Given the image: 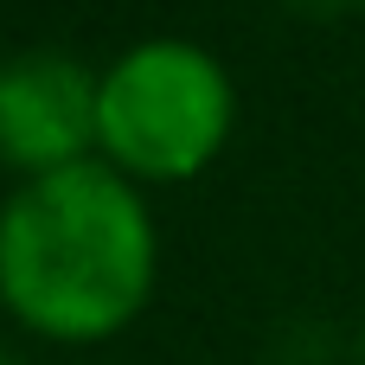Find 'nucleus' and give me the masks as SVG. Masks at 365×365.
Returning a JSON list of instances; mask_svg holds the SVG:
<instances>
[{
    "label": "nucleus",
    "instance_id": "1",
    "mask_svg": "<svg viewBox=\"0 0 365 365\" xmlns=\"http://www.w3.org/2000/svg\"><path fill=\"white\" fill-rule=\"evenodd\" d=\"M160 282V231L148 186L122 167L77 160L32 173L0 205V308L51 346H103L128 334Z\"/></svg>",
    "mask_w": 365,
    "mask_h": 365
},
{
    "label": "nucleus",
    "instance_id": "2",
    "mask_svg": "<svg viewBox=\"0 0 365 365\" xmlns=\"http://www.w3.org/2000/svg\"><path fill=\"white\" fill-rule=\"evenodd\" d=\"M237 128V83L199 38H141L103 64L96 154L141 186L199 180Z\"/></svg>",
    "mask_w": 365,
    "mask_h": 365
},
{
    "label": "nucleus",
    "instance_id": "3",
    "mask_svg": "<svg viewBox=\"0 0 365 365\" xmlns=\"http://www.w3.org/2000/svg\"><path fill=\"white\" fill-rule=\"evenodd\" d=\"M96 83L103 71L58 45L0 58V167L32 180L96 160Z\"/></svg>",
    "mask_w": 365,
    "mask_h": 365
},
{
    "label": "nucleus",
    "instance_id": "4",
    "mask_svg": "<svg viewBox=\"0 0 365 365\" xmlns=\"http://www.w3.org/2000/svg\"><path fill=\"white\" fill-rule=\"evenodd\" d=\"M295 13H314V19H334V13H346L353 0H289Z\"/></svg>",
    "mask_w": 365,
    "mask_h": 365
},
{
    "label": "nucleus",
    "instance_id": "5",
    "mask_svg": "<svg viewBox=\"0 0 365 365\" xmlns=\"http://www.w3.org/2000/svg\"><path fill=\"white\" fill-rule=\"evenodd\" d=\"M0 365H19V359H13V353H0Z\"/></svg>",
    "mask_w": 365,
    "mask_h": 365
}]
</instances>
